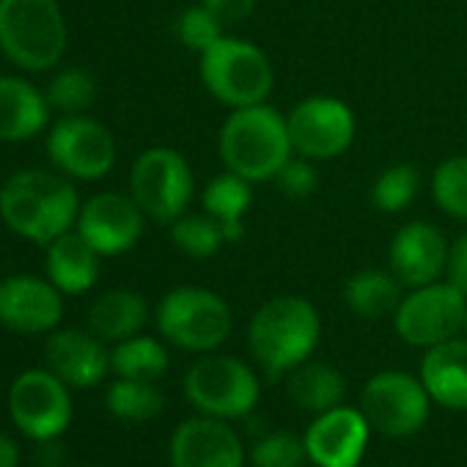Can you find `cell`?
Masks as SVG:
<instances>
[{"instance_id":"cell-1","label":"cell","mask_w":467,"mask_h":467,"mask_svg":"<svg viewBox=\"0 0 467 467\" xmlns=\"http://www.w3.org/2000/svg\"><path fill=\"white\" fill-rule=\"evenodd\" d=\"M0 217L23 240L50 245L78 225L80 198L64 176L28 168L9 176L0 187Z\"/></svg>"},{"instance_id":"cell-2","label":"cell","mask_w":467,"mask_h":467,"mask_svg":"<svg viewBox=\"0 0 467 467\" xmlns=\"http://www.w3.org/2000/svg\"><path fill=\"white\" fill-rule=\"evenodd\" d=\"M220 157L231 173L251 184L275 179L289 162L292 140L286 119L270 105L237 108L220 130Z\"/></svg>"},{"instance_id":"cell-3","label":"cell","mask_w":467,"mask_h":467,"mask_svg":"<svg viewBox=\"0 0 467 467\" xmlns=\"http://www.w3.org/2000/svg\"><path fill=\"white\" fill-rule=\"evenodd\" d=\"M317 308L295 295L267 300L251 319V352L270 379H278L306 363L319 344Z\"/></svg>"},{"instance_id":"cell-4","label":"cell","mask_w":467,"mask_h":467,"mask_svg":"<svg viewBox=\"0 0 467 467\" xmlns=\"http://www.w3.org/2000/svg\"><path fill=\"white\" fill-rule=\"evenodd\" d=\"M0 50L20 69H53L67 50V20L56 0H0Z\"/></svg>"},{"instance_id":"cell-5","label":"cell","mask_w":467,"mask_h":467,"mask_svg":"<svg viewBox=\"0 0 467 467\" xmlns=\"http://www.w3.org/2000/svg\"><path fill=\"white\" fill-rule=\"evenodd\" d=\"M201 80L217 102L237 110L262 105L275 78L270 58L254 42L223 36L201 53Z\"/></svg>"},{"instance_id":"cell-6","label":"cell","mask_w":467,"mask_h":467,"mask_svg":"<svg viewBox=\"0 0 467 467\" xmlns=\"http://www.w3.org/2000/svg\"><path fill=\"white\" fill-rule=\"evenodd\" d=\"M157 327L171 344L187 352H212L231 333V311L209 289L179 286L160 300Z\"/></svg>"},{"instance_id":"cell-7","label":"cell","mask_w":467,"mask_h":467,"mask_svg":"<svg viewBox=\"0 0 467 467\" xmlns=\"http://www.w3.org/2000/svg\"><path fill=\"white\" fill-rule=\"evenodd\" d=\"M192 171L187 160L168 146L143 151L130 173V192L146 217L171 225L187 212L192 201Z\"/></svg>"},{"instance_id":"cell-8","label":"cell","mask_w":467,"mask_h":467,"mask_svg":"<svg viewBox=\"0 0 467 467\" xmlns=\"http://www.w3.org/2000/svg\"><path fill=\"white\" fill-rule=\"evenodd\" d=\"M187 399L212 418H243L259 401V379L243 360L206 355L184 377Z\"/></svg>"},{"instance_id":"cell-9","label":"cell","mask_w":467,"mask_h":467,"mask_svg":"<svg viewBox=\"0 0 467 467\" xmlns=\"http://www.w3.org/2000/svg\"><path fill=\"white\" fill-rule=\"evenodd\" d=\"M9 415L26 437L39 442L56 440L72 423L67 382L50 368L23 371L9 390Z\"/></svg>"},{"instance_id":"cell-10","label":"cell","mask_w":467,"mask_h":467,"mask_svg":"<svg viewBox=\"0 0 467 467\" xmlns=\"http://www.w3.org/2000/svg\"><path fill=\"white\" fill-rule=\"evenodd\" d=\"M467 325V297L453 284H426L396 308V333L412 347H434Z\"/></svg>"},{"instance_id":"cell-11","label":"cell","mask_w":467,"mask_h":467,"mask_svg":"<svg viewBox=\"0 0 467 467\" xmlns=\"http://www.w3.org/2000/svg\"><path fill=\"white\" fill-rule=\"evenodd\" d=\"M429 390L404 371H382L371 377L360 396V412L368 426L388 437H410L429 420Z\"/></svg>"},{"instance_id":"cell-12","label":"cell","mask_w":467,"mask_h":467,"mask_svg":"<svg viewBox=\"0 0 467 467\" xmlns=\"http://www.w3.org/2000/svg\"><path fill=\"white\" fill-rule=\"evenodd\" d=\"M50 162L83 182H97L108 176L116 165V140L110 130L83 113L64 116L47 135Z\"/></svg>"},{"instance_id":"cell-13","label":"cell","mask_w":467,"mask_h":467,"mask_svg":"<svg viewBox=\"0 0 467 467\" xmlns=\"http://www.w3.org/2000/svg\"><path fill=\"white\" fill-rule=\"evenodd\" d=\"M292 151L306 160H333L355 140L352 110L333 97L303 99L286 119Z\"/></svg>"},{"instance_id":"cell-14","label":"cell","mask_w":467,"mask_h":467,"mask_svg":"<svg viewBox=\"0 0 467 467\" xmlns=\"http://www.w3.org/2000/svg\"><path fill=\"white\" fill-rule=\"evenodd\" d=\"M143 223L146 214L132 195L99 192L80 206L78 231L99 256H121L138 245Z\"/></svg>"},{"instance_id":"cell-15","label":"cell","mask_w":467,"mask_h":467,"mask_svg":"<svg viewBox=\"0 0 467 467\" xmlns=\"http://www.w3.org/2000/svg\"><path fill=\"white\" fill-rule=\"evenodd\" d=\"M64 317L61 289L34 275H9L0 281V325L15 333L56 330Z\"/></svg>"},{"instance_id":"cell-16","label":"cell","mask_w":467,"mask_h":467,"mask_svg":"<svg viewBox=\"0 0 467 467\" xmlns=\"http://www.w3.org/2000/svg\"><path fill=\"white\" fill-rule=\"evenodd\" d=\"M448 243L445 234L426 220H412L396 231L388 251L390 273L401 281V286H426L434 284L448 265Z\"/></svg>"},{"instance_id":"cell-17","label":"cell","mask_w":467,"mask_h":467,"mask_svg":"<svg viewBox=\"0 0 467 467\" xmlns=\"http://www.w3.org/2000/svg\"><path fill=\"white\" fill-rule=\"evenodd\" d=\"M368 420L349 407L319 412L306 431L308 459L319 467H358L368 445Z\"/></svg>"},{"instance_id":"cell-18","label":"cell","mask_w":467,"mask_h":467,"mask_svg":"<svg viewBox=\"0 0 467 467\" xmlns=\"http://www.w3.org/2000/svg\"><path fill=\"white\" fill-rule=\"evenodd\" d=\"M243 442L223 418H190L171 437L173 467H243Z\"/></svg>"},{"instance_id":"cell-19","label":"cell","mask_w":467,"mask_h":467,"mask_svg":"<svg viewBox=\"0 0 467 467\" xmlns=\"http://www.w3.org/2000/svg\"><path fill=\"white\" fill-rule=\"evenodd\" d=\"M45 360L72 388H94L110 371V352L97 333L58 330L45 344Z\"/></svg>"},{"instance_id":"cell-20","label":"cell","mask_w":467,"mask_h":467,"mask_svg":"<svg viewBox=\"0 0 467 467\" xmlns=\"http://www.w3.org/2000/svg\"><path fill=\"white\" fill-rule=\"evenodd\" d=\"M50 102L36 86L23 78L0 75V140H31L47 127Z\"/></svg>"},{"instance_id":"cell-21","label":"cell","mask_w":467,"mask_h":467,"mask_svg":"<svg viewBox=\"0 0 467 467\" xmlns=\"http://www.w3.org/2000/svg\"><path fill=\"white\" fill-rule=\"evenodd\" d=\"M420 382L429 396L448 410H467V341L448 338L426 349Z\"/></svg>"},{"instance_id":"cell-22","label":"cell","mask_w":467,"mask_h":467,"mask_svg":"<svg viewBox=\"0 0 467 467\" xmlns=\"http://www.w3.org/2000/svg\"><path fill=\"white\" fill-rule=\"evenodd\" d=\"M99 259L80 231H67L47 245V278L61 295H83L99 281Z\"/></svg>"},{"instance_id":"cell-23","label":"cell","mask_w":467,"mask_h":467,"mask_svg":"<svg viewBox=\"0 0 467 467\" xmlns=\"http://www.w3.org/2000/svg\"><path fill=\"white\" fill-rule=\"evenodd\" d=\"M149 319V306L138 292L116 289L94 300L88 311V327L102 341H124L143 330Z\"/></svg>"},{"instance_id":"cell-24","label":"cell","mask_w":467,"mask_h":467,"mask_svg":"<svg viewBox=\"0 0 467 467\" xmlns=\"http://www.w3.org/2000/svg\"><path fill=\"white\" fill-rule=\"evenodd\" d=\"M251 201H254L251 182L231 171L214 176L203 190V212L220 223L228 243L243 240V234H245L243 217L251 209Z\"/></svg>"},{"instance_id":"cell-25","label":"cell","mask_w":467,"mask_h":467,"mask_svg":"<svg viewBox=\"0 0 467 467\" xmlns=\"http://www.w3.org/2000/svg\"><path fill=\"white\" fill-rule=\"evenodd\" d=\"M344 377L327 366V363H300L297 368L289 371L286 379V393L289 399L308 410V412H327L333 407H338V401L344 399Z\"/></svg>"},{"instance_id":"cell-26","label":"cell","mask_w":467,"mask_h":467,"mask_svg":"<svg viewBox=\"0 0 467 467\" xmlns=\"http://www.w3.org/2000/svg\"><path fill=\"white\" fill-rule=\"evenodd\" d=\"M347 308L363 319H382L396 314L401 297V281L393 273L382 270H360L347 281L344 289Z\"/></svg>"},{"instance_id":"cell-27","label":"cell","mask_w":467,"mask_h":467,"mask_svg":"<svg viewBox=\"0 0 467 467\" xmlns=\"http://www.w3.org/2000/svg\"><path fill=\"white\" fill-rule=\"evenodd\" d=\"M110 368L124 379L154 382L168 371V352L157 338L132 336L119 341V347L110 352Z\"/></svg>"},{"instance_id":"cell-28","label":"cell","mask_w":467,"mask_h":467,"mask_svg":"<svg viewBox=\"0 0 467 467\" xmlns=\"http://www.w3.org/2000/svg\"><path fill=\"white\" fill-rule=\"evenodd\" d=\"M165 399L154 382L119 377L108 388V410L121 420H151L162 412Z\"/></svg>"},{"instance_id":"cell-29","label":"cell","mask_w":467,"mask_h":467,"mask_svg":"<svg viewBox=\"0 0 467 467\" xmlns=\"http://www.w3.org/2000/svg\"><path fill=\"white\" fill-rule=\"evenodd\" d=\"M171 240L190 259H209L228 243L220 223L209 214H182L171 223Z\"/></svg>"},{"instance_id":"cell-30","label":"cell","mask_w":467,"mask_h":467,"mask_svg":"<svg viewBox=\"0 0 467 467\" xmlns=\"http://www.w3.org/2000/svg\"><path fill=\"white\" fill-rule=\"evenodd\" d=\"M431 195L445 214L467 220V157H448L434 168Z\"/></svg>"},{"instance_id":"cell-31","label":"cell","mask_w":467,"mask_h":467,"mask_svg":"<svg viewBox=\"0 0 467 467\" xmlns=\"http://www.w3.org/2000/svg\"><path fill=\"white\" fill-rule=\"evenodd\" d=\"M45 94H47L50 108H56L67 116H75V113H83L94 102L97 83L86 69H64L50 80Z\"/></svg>"},{"instance_id":"cell-32","label":"cell","mask_w":467,"mask_h":467,"mask_svg":"<svg viewBox=\"0 0 467 467\" xmlns=\"http://www.w3.org/2000/svg\"><path fill=\"white\" fill-rule=\"evenodd\" d=\"M418 171L412 165H393L379 173L371 187V201L382 212H401L418 195Z\"/></svg>"},{"instance_id":"cell-33","label":"cell","mask_w":467,"mask_h":467,"mask_svg":"<svg viewBox=\"0 0 467 467\" xmlns=\"http://www.w3.org/2000/svg\"><path fill=\"white\" fill-rule=\"evenodd\" d=\"M223 23L203 6H192L187 9L182 17H179V39L184 47L195 50V53H203L209 50L217 39H223Z\"/></svg>"},{"instance_id":"cell-34","label":"cell","mask_w":467,"mask_h":467,"mask_svg":"<svg viewBox=\"0 0 467 467\" xmlns=\"http://www.w3.org/2000/svg\"><path fill=\"white\" fill-rule=\"evenodd\" d=\"M306 456H308L306 440H297L295 434L286 431L270 434L254 448L256 467H303Z\"/></svg>"},{"instance_id":"cell-35","label":"cell","mask_w":467,"mask_h":467,"mask_svg":"<svg viewBox=\"0 0 467 467\" xmlns=\"http://www.w3.org/2000/svg\"><path fill=\"white\" fill-rule=\"evenodd\" d=\"M278 190L286 195V198H295V201H303L308 198L314 190H317V171L306 162V160H289L278 176Z\"/></svg>"},{"instance_id":"cell-36","label":"cell","mask_w":467,"mask_h":467,"mask_svg":"<svg viewBox=\"0 0 467 467\" xmlns=\"http://www.w3.org/2000/svg\"><path fill=\"white\" fill-rule=\"evenodd\" d=\"M201 4L223 23V26H237L245 17L254 15L259 0H201Z\"/></svg>"},{"instance_id":"cell-37","label":"cell","mask_w":467,"mask_h":467,"mask_svg":"<svg viewBox=\"0 0 467 467\" xmlns=\"http://www.w3.org/2000/svg\"><path fill=\"white\" fill-rule=\"evenodd\" d=\"M445 273H448V284H453L467 297V234H462V237L448 248Z\"/></svg>"},{"instance_id":"cell-38","label":"cell","mask_w":467,"mask_h":467,"mask_svg":"<svg viewBox=\"0 0 467 467\" xmlns=\"http://www.w3.org/2000/svg\"><path fill=\"white\" fill-rule=\"evenodd\" d=\"M20 464V445L6 437V434H0V467H17Z\"/></svg>"},{"instance_id":"cell-39","label":"cell","mask_w":467,"mask_h":467,"mask_svg":"<svg viewBox=\"0 0 467 467\" xmlns=\"http://www.w3.org/2000/svg\"><path fill=\"white\" fill-rule=\"evenodd\" d=\"M464 327H467V325H464Z\"/></svg>"}]
</instances>
